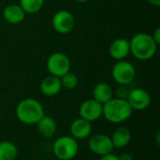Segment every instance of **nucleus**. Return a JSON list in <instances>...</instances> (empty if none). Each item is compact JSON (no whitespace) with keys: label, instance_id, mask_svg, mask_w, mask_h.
Instances as JSON below:
<instances>
[{"label":"nucleus","instance_id":"b1692460","mask_svg":"<svg viewBox=\"0 0 160 160\" xmlns=\"http://www.w3.org/2000/svg\"><path fill=\"white\" fill-rule=\"evenodd\" d=\"M118 158H119V160H133V157L129 153H127V152L121 154L120 156H118Z\"/></svg>","mask_w":160,"mask_h":160},{"label":"nucleus","instance_id":"20e7f679","mask_svg":"<svg viewBox=\"0 0 160 160\" xmlns=\"http://www.w3.org/2000/svg\"><path fill=\"white\" fill-rule=\"evenodd\" d=\"M52 152L57 159L72 160L79 152L78 141L71 136H61L54 141Z\"/></svg>","mask_w":160,"mask_h":160},{"label":"nucleus","instance_id":"4be33fe9","mask_svg":"<svg viewBox=\"0 0 160 160\" xmlns=\"http://www.w3.org/2000/svg\"><path fill=\"white\" fill-rule=\"evenodd\" d=\"M151 36H152L154 41H155V42L158 44V46L160 43V27H157V28L155 29L153 35H151Z\"/></svg>","mask_w":160,"mask_h":160},{"label":"nucleus","instance_id":"412c9836","mask_svg":"<svg viewBox=\"0 0 160 160\" xmlns=\"http://www.w3.org/2000/svg\"><path fill=\"white\" fill-rule=\"evenodd\" d=\"M128 92H129V90L127 89L126 85H120L115 90V98H121V99H127Z\"/></svg>","mask_w":160,"mask_h":160},{"label":"nucleus","instance_id":"4468645a","mask_svg":"<svg viewBox=\"0 0 160 160\" xmlns=\"http://www.w3.org/2000/svg\"><path fill=\"white\" fill-rule=\"evenodd\" d=\"M39 89L40 92L46 97L56 96L62 89L60 78L51 74L44 77L39 83Z\"/></svg>","mask_w":160,"mask_h":160},{"label":"nucleus","instance_id":"dca6fc26","mask_svg":"<svg viewBox=\"0 0 160 160\" xmlns=\"http://www.w3.org/2000/svg\"><path fill=\"white\" fill-rule=\"evenodd\" d=\"M36 125L39 135L42 136L43 138L52 137L57 129V125L55 120L49 115H44Z\"/></svg>","mask_w":160,"mask_h":160},{"label":"nucleus","instance_id":"2eb2a0df","mask_svg":"<svg viewBox=\"0 0 160 160\" xmlns=\"http://www.w3.org/2000/svg\"><path fill=\"white\" fill-rule=\"evenodd\" d=\"M93 99L99 102L100 104H104L110 99L113 98L114 92L111 85L106 82H98L93 88Z\"/></svg>","mask_w":160,"mask_h":160},{"label":"nucleus","instance_id":"7ed1b4c3","mask_svg":"<svg viewBox=\"0 0 160 160\" xmlns=\"http://www.w3.org/2000/svg\"><path fill=\"white\" fill-rule=\"evenodd\" d=\"M130 53L138 60L147 61L153 58L158 50V44L154 41L151 35L138 33L129 40Z\"/></svg>","mask_w":160,"mask_h":160},{"label":"nucleus","instance_id":"5701e85b","mask_svg":"<svg viewBox=\"0 0 160 160\" xmlns=\"http://www.w3.org/2000/svg\"><path fill=\"white\" fill-rule=\"evenodd\" d=\"M99 160H119V158H118V156L111 153V154H108V155L100 157Z\"/></svg>","mask_w":160,"mask_h":160},{"label":"nucleus","instance_id":"aec40b11","mask_svg":"<svg viewBox=\"0 0 160 160\" xmlns=\"http://www.w3.org/2000/svg\"><path fill=\"white\" fill-rule=\"evenodd\" d=\"M60 81H61L62 88H65L68 90L75 89L79 83V80H78L77 75L71 71H68L65 75L60 77Z\"/></svg>","mask_w":160,"mask_h":160},{"label":"nucleus","instance_id":"423d86ee","mask_svg":"<svg viewBox=\"0 0 160 160\" xmlns=\"http://www.w3.org/2000/svg\"><path fill=\"white\" fill-rule=\"evenodd\" d=\"M46 67L51 75L60 78L70 71L71 63L67 54L61 52H55L48 57Z\"/></svg>","mask_w":160,"mask_h":160},{"label":"nucleus","instance_id":"0eeeda50","mask_svg":"<svg viewBox=\"0 0 160 160\" xmlns=\"http://www.w3.org/2000/svg\"><path fill=\"white\" fill-rule=\"evenodd\" d=\"M52 25L53 30L61 35L70 33L75 25L73 14L66 9L56 11L52 18Z\"/></svg>","mask_w":160,"mask_h":160},{"label":"nucleus","instance_id":"f8f14e48","mask_svg":"<svg viewBox=\"0 0 160 160\" xmlns=\"http://www.w3.org/2000/svg\"><path fill=\"white\" fill-rule=\"evenodd\" d=\"M69 130L70 136L75 140H85L91 136L92 124L80 117L71 123Z\"/></svg>","mask_w":160,"mask_h":160},{"label":"nucleus","instance_id":"a878e982","mask_svg":"<svg viewBox=\"0 0 160 160\" xmlns=\"http://www.w3.org/2000/svg\"><path fill=\"white\" fill-rule=\"evenodd\" d=\"M77 2H79V3H85V2H87V1H89V0H76Z\"/></svg>","mask_w":160,"mask_h":160},{"label":"nucleus","instance_id":"9b49d317","mask_svg":"<svg viewBox=\"0 0 160 160\" xmlns=\"http://www.w3.org/2000/svg\"><path fill=\"white\" fill-rule=\"evenodd\" d=\"M109 53L114 60H124L130 53L129 40L123 38H115L109 46Z\"/></svg>","mask_w":160,"mask_h":160},{"label":"nucleus","instance_id":"39448f33","mask_svg":"<svg viewBox=\"0 0 160 160\" xmlns=\"http://www.w3.org/2000/svg\"><path fill=\"white\" fill-rule=\"evenodd\" d=\"M136 75L134 66L124 60L116 61L112 68V77L115 82L119 85H128L133 82Z\"/></svg>","mask_w":160,"mask_h":160},{"label":"nucleus","instance_id":"f03ea898","mask_svg":"<svg viewBox=\"0 0 160 160\" xmlns=\"http://www.w3.org/2000/svg\"><path fill=\"white\" fill-rule=\"evenodd\" d=\"M133 110L127 99L112 98L103 104L102 116L112 124L126 122L132 115Z\"/></svg>","mask_w":160,"mask_h":160},{"label":"nucleus","instance_id":"1a4fd4ad","mask_svg":"<svg viewBox=\"0 0 160 160\" xmlns=\"http://www.w3.org/2000/svg\"><path fill=\"white\" fill-rule=\"evenodd\" d=\"M127 101L133 111H145L151 104V97L146 90L134 88L129 90Z\"/></svg>","mask_w":160,"mask_h":160},{"label":"nucleus","instance_id":"f3484780","mask_svg":"<svg viewBox=\"0 0 160 160\" xmlns=\"http://www.w3.org/2000/svg\"><path fill=\"white\" fill-rule=\"evenodd\" d=\"M112 142L114 148L122 149L128 145L131 141V132L126 127H120L114 130L112 137Z\"/></svg>","mask_w":160,"mask_h":160},{"label":"nucleus","instance_id":"393cba45","mask_svg":"<svg viewBox=\"0 0 160 160\" xmlns=\"http://www.w3.org/2000/svg\"><path fill=\"white\" fill-rule=\"evenodd\" d=\"M150 5L154 6V7H159L160 6V0H146Z\"/></svg>","mask_w":160,"mask_h":160},{"label":"nucleus","instance_id":"f257e3e1","mask_svg":"<svg viewBox=\"0 0 160 160\" xmlns=\"http://www.w3.org/2000/svg\"><path fill=\"white\" fill-rule=\"evenodd\" d=\"M15 114L21 123L30 126L36 125L45 115V111L38 100L28 98L17 104Z\"/></svg>","mask_w":160,"mask_h":160},{"label":"nucleus","instance_id":"bb28decb","mask_svg":"<svg viewBox=\"0 0 160 160\" xmlns=\"http://www.w3.org/2000/svg\"><path fill=\"white\" fill-rule=\"evenodd\" d=\"M58 160H61V159H58Z\"/></svg>","mask_w":160,"mask_h":160},{"label":"nucleus","instance_id":"ddd939ff","mask_svg":"<svg viewBox=\"0 0 160 160\" xmlns=\"http://www.w3.org/2000/svg\"><path fill=\"white\" fill-rule=\"evenodd\" d=\"M26 13L19 4H9L6 6L2 11V17L6 22L9 24H19L24 18Z\"/></svg>","mask_w":160,"mask_h":160},{"label":"nucleus","instance_id":"6e6552de","mask_svg":"<svg viewBox=\"0 0 160 160\" xmlns=\"http://www.w3.org/2000/svg\"><path fill=\"white\" fill-rule=\"evenodd\" d=\"M88 147L92 153L99 157L111 154L114 149L111 137L105 134H94L90 136Z\"/></svg>","mask_w":160,"mask_h":160},{"label":"nucleus","instance_id":"9d476101","mask_svg":"<svg viewBox=\"0 0 160 160\" xmlns=\"http://www.w3.org/2000/svg\"><path fill=\"white\" fill-rule=\"evenodd\" d=\"M103 105L95 99H87L83 101L79 109L80 117L92 123L98 120L102 116Z\"/></svg>","mask_w":160,"mask_h":160},{"label":"nucleus","instance_id":"6ab92c4d","mask_svg":"<svg viewBox=\"0 0 160 160\" xmlns=\"http://www.w3.org/2000/svg\"><path fill=\"white\" fill-rule=\"evenodd\" d=\"M19 5L26 14H35L42 8L44 0H19Z\"/></svg>","mask_w":160,"mask_h":160},{"label":"nucleus","instance_id":"a211bd4d","mask_svg":"<svg viewBox=\"0 0 160 160\" xmlns=\"http://www.w3.org/2000/svg\"><path fill=\"white\" fill-rule=\"evenodd\" d=\"M18 156L17 146L8 141L0 142V160H14Z\"/></svg>","mask_w":160,"mask_h":160}]
</instances>
